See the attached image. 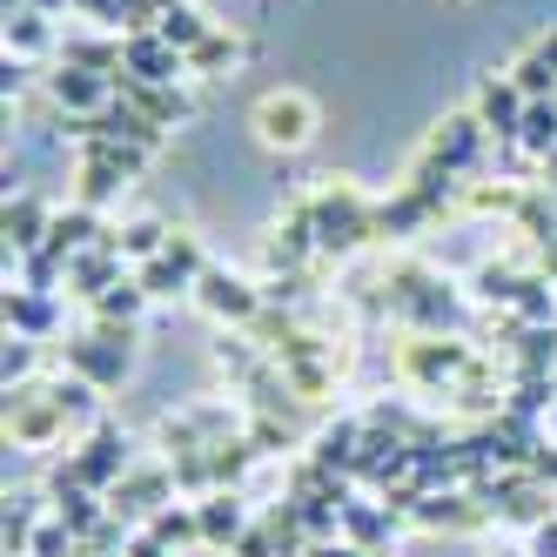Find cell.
<instances>
[{"instance_id":"6da1fadb","label":"cell","mask_w":557,"mask_h":557,"mask_svg":"<svg viewBox=\"0 0 557 557\" xmlns=\"http://www.w3.org/2000/svg\"><path fill=\"white\" fill-rule=\"evenodd\" d=\"M396 370H404V383L423 389V396H444L457 410L497 417V376L463 336H410L396 349Z\"/></svg>"},{"instance_id":"7a4b0ae2","label":"cell","mask_w":557,"mask_h":557,"mask_svg":"<svg viewBox=\"0 0 557 557\" xmlns=\"http://www.w3.org/2000/svg\"><path fill=\"white\" fill-rule=\"evenodd\" d=\"M383 309L404 315L417 336H450V330H463L457 289L436 269H423V262H389L383 269Z\"/></svg>"},{"instance_id":"3957f363","label":"cell","mask_w":557,"mask_h":557,"mask_svg":"<svg viewBox=\"0 0 557 557\" xmlns=\"http://www.w3.org/2000/svg\"><path fill=\"white\" fill-rule=\"evenodd\" d=\"M309 215H315V249L336 256V262L376 243V209H370V202H363V195H356L349 182L315 188V195H309Z\"/></svg>"},{"instance_id":"277c9868","label":"cell","mask_w":557,"mask_h":557,"mask_svg":"<svg viewBox=\"0 0 557 557\" xmlns=\"http://www.w3.org/2000/svg\"><path fill=\"white\" fill-rule=\"evenodd\" d=\"M67 376H88L95 389H114L135 363V323H95L88 336H67Z\"/></svg>"},{"instance_id":"5b68a950","label":"cell","mask_w":557,"mask_h":557,"mask_svg":"<svg viewBox=\"0 0 557 557\" xmlns=\"http://www.w3.org/2000/svg\"><path fill=\"white\" fill-rule=\"evenodd\" d=\"M269 356H275V370L296 383L302 404H315V396H330V389H336V343H323L309 323H289L283 336H275Z\"/></svg>"},{"instance_id":"8992f818","label":"cell","mask_w":557,"mask_h":557,"mask_svg":"<svg viewBox=\"0 0 557 557\" xmlns=\"http://www.w3.org/2000/svg\"><path fill=\"white\" fill-rule=\"evenodd\" d=\"M67 430L74 423L61 410L54 383H21V389H8V436H14L21 450H54Z\"/></svg>"},{"instance_id":"52a82bcc","label":"cell","mask_w":557,"mask_h":557,"mask_svg":"<svg viewBox=\"0 0 557 557\" xmlns=\"http://www.w3.org/2000/svg\"><path fill=\"white\" fill-rule=\"evenodd\" d=\"M67 470L82 476L88 491H101V497H108V491H114V484H122V476L135 470V444H128V430L101 417V423H95V430L82 436V450L67 457Z\"/></svg>"},{"instance_id":"ba28073f","label":"cell","mask_w":557,"mask_h":557,"mask_svg":"<svg viewBox=\"0 0 557 557\" xmlns=\"http://www.w3.org/2000/svg\"><path fill=\"white\" fill-rule=\"evenodd\" d=\"M202 269H209V256H202V243L195 235H169V249L154 256V262H141L135 275H141V289H148V302H169V296H195V283H202Z\"/></svg>"},{"instance_id":"9c48e42d","label":"cell","mask_w":557,"mask_h":557,"mask_svg":"<svg viewBox=\"0 0 557 557\" xmlns=\"http://www.w3.org/2000/svg\"><path fill=\"white\" fill-rule=\"evenodd\" d=\"M195 302H202L222 330H228V323H235V330H249L256 315L269 309V302H262V283H249V275H235V269H222V262L202 269V283H195Z\"/></svg>"},{"instance_id":"30bf717a","label":"cell","mask_w":557,"mask_h":557,"mask_svg":"<svg viewBox=\"0 0 557 557\" xmlns=\"http://www.w3.org/2000/svg\"><path fill=\"white\" fill-rule=\"evenodd\" d=\"M256 135H262V148H283V154L309 148V141H315V101L296 95V88L262 95V101H256Z\"/></svg>"},{"instance_id":"8fae6325","label":"cell","mask_w":557,"mask_h":557,"mask_svg":"<svg viewBox=\"0 0 557 557\" xmlns=\"http://www.w3.org/2000/svg\"><path fill=\"white\" fill-rule=\"evenodd\" d=\"M476 122L491 128L497 148H517V128H524V114H531V95L510 82V74H484V88H476Z\"/></svg>"},{"instance_id":"7c38bea8","label":"cell","mask_w":557,"mask_h":557,"mask_svg":"<svg viewBox=\"0 0 557 557\" xmlns=\"http://www.w3.org/2000/svg\"><path fill=\"white\" fill-rule=\"evenodd\" d=\"M309 256H323V249H315V215H309V195H302V202L275 222V235L262 243V262H269V275H302Z\"/></svg>"},{"instance_id":"4fadbf2b","label":"cell","mask_w":557,"mask_h":557,"mask_svg":"<svg viewBox=\"0 0 557 557\" xmlns=\"http://www.w3.org/2000/svg\"><path fill=\"white\" fill-rule=\"evenodd\" d=\"M169 504H175V476H169V463H135L122 484L108 491V510L122 517V524H128V517H154V510H169Z\"/></svg>"},{"instance_id":"5bb4252c","label":"cell","mask_w":557,"mask_h":557,"mask_svg":"<svg viewBox=\"0 0 557 557\" xmlns=\"http://www.w3.org/2000/svg\"><path fill=\"white\" fill-rule=\"evenodd\" d=\"M423 148H430L444 169L476 175V169H484V148H491V128L476 122V114H444V122H436V135H430Z\"/></svg>"},{"instance_id":"9a60e30c","label":"cell","mask_w":557,"mask_h":557,"mask_svg":"<svg viewBox=\"0 0 557 557\" xmlns=\"http://www.w3.org/2000/svg\"><path fill=\"white\" fill-rule=\"evenodd\" d=\"M195 524H202V550H235V537L256 524L249 491H209V497H195Z\"/></svg>"},{"instance_id":"2e32d148","label":"cell","mask_w":557,"mask_h":557,"mask_svg":"<svg viewBox=\"0 0 557 557\" xmlns=\"http://www.w3.org/2000/svg\"><path fill=\"white\" fill-rule=\"evenodd\" d=\"M48 101H54V114H101V108H114V74H95V67H54L48 74Z\"/></svg>"},{"instance_id":"e0dca14e","label":"cell","mask_w":557,"mask_h":557,"mask_svg":"<svg viewBox=\"0 0 557 557\" xmlns=\"http://www.w3.org/2000/svg\"><path fill=\"white\" fill-rule=\"evenodd\" d=\"M122 74L154 82V88H175L182 74H188V54H175L162 34H122Z\"/></svg>"},{"instance_id":"ac0fdd59","label":"cell","mask_w":557,"mask_h":557,"mask_svg":"<svg viewBox=\"0 0 557 557\" xmlns=\"http://www.w3.org/2000/svg\"><path fill=\"white\" fill-rule=\"evenodd\" d=\"M363 430H370V417H343V423H330V430H315V436H309V463H323V470H336V476H349V484H356Z\"/></svg>"},{"instance_id":"d6986e66","label":"cell","mask_w":557,"mask_h":557,"mask_svg":"<svg viewBox=\"0 0 557 557\" xmlns=\"http://www.w3.org/2000/svg\"><path fill=\"white\" fill-rule=\"evenodd\" d=\"M404 188L417 195V202H423L430 215H444L450 202H463V188H470V182H463L457 169H444V162H436V154L423 148V154H417V162H410V175H404Z\"/></svg>"},{"instance_id":"ffe728a7","label":"cell","mask_w":557,"mask_h":557,"mask_svg":"<svg viewBox=\"0 0 557 557\" xmlns=\"http://www.w3.org/2000/svg\"><path fill=\"white\" fill-rule=\"evenodd\" d=\"M114 283H122V249H114V235H101L95 249H82V256L67 262V289H74V296H88V302L108 296Z\"/></svg>"},{"instance_id":"44dd1931","label":"cell","mask_w":557,"mask_h":557,"mask_svg":"<svg viewBox=\"0 0 557 557\" xmlns=\"http://www.w3.org/2000/svg\"><path fill=\"white\" fill-rule=\"evenodd\" d=\"M48 235H54V215H48V202L41 195H14L8 188V249L14 256H34V249H48Z\"/></svg>"},{"instance_id":"7402d4cb","label":"cell","mask_w":557,"mask_h":557,"mask_svg":"<svg viewBox=\"0 0 557 557\" xmlns=\"http://www.w3.org/2000/svg\"><path fill=\"white\" fill-rule=\"evenodd\" d=\"M114 95H122L135 114H148L154 128H169V122H182V114H188V95H182V88H154V82H135V74H122V67H114Z\"/></svg>"},{"instance_id":"603a6c76","label":"cell","mask_w":557,"mask_h":557,"mask_svg":"<svg viewBox=\"0 0 557 557\" xmlns=\"http://www.w3.org/2000/svg\"><path fill=\"white\" fill-rule=\"evenodd\" d=\"M8 54L14 61H41V54H61V34H54V21L41 14V8H8Z\"/></svg>"},{"instance_id":"cb8c5ba5","label":"cell","mask_w":557,"mask_h":557,"mask_svg":"<svg viewBox=\"0 0 557 557\" xmlns=\"http://www.w3.org/2000/svg\"><path fill=\"white\" fill-rule=\"evenodd\" d=\"M343 537L363 544V550H389V537H396V510H389L383 497H376V504L349 497V504H343Z\"/></svg>"},{"instance_id":"d4e9b609","label":"cell","mask_w":557,"mask_h":557,"mask_svg":"<svg viewBox=\"0 0 557 557\" xmlns=\"http://www.w3.org/2000/svg\"><path fill=\"white\" fill-rule=\"evenodd\" d=\"M54 323H61V309H54V296L48 289H8V336H54Z\"/></svg>"},{"instance_id":"484cf974","label":"cell","mask_w":557,"mask_h":557,"mask_svg":"<svg viewBox=\"0 0 557 557\" xmlns=\"http://www.w3.org/2000/svg\"><path fill=\"white\" fill-rule=\"evenodd\" d=\"M108 235H114V249H122V262L141 269V262H154V256L169 249V235H175V228H169L162 215H135V222H122V228H108Z\"/></svg>"},{"instance_id":"4316f807","label":"cell","mask_w":557,"mask_h":557,"mask_svg":"<svg viewBox=\"0 0 557 557\" xmlns=\"http://www.w3.org/2000/svg\"><path fill=\"white\" fill-rule=\"evenodd\" d=\"M135 175H122L108 162L101 148H82V209H101V202H114V195H122Z\"/></svg>"},{"instance_id":"83f0119b","label":"cell","mask_w":557,"mask_h":557,"mask_svg":"<svg viewBox=\"0 0 557 557\" xmlns=\"http://www.w3.org/2000/svg\"><path fill=\"white\" fill-rule=\"evenodd\" d=\"M61 61L67 67H95V74H114L122 67V34H61Z\"/></svg>"},{"instance_id":"f1b7e54d","label":"cell","mask_w":557,"mask_h":557,"mask_svg":"<svg viewBox=\"0 0 557 557\" xmlns=\"http://www.w3.org/2000/svg\"><path fill=\"white\" fill-rule=\"evenodd\" d=\"M101 235H108V228H101V215H95V209H82V202H74L67 215H54V235H48V249H61V256L74 262V256H82V249H95Z\"/></svg>"},{"instance_id":"f546056e","label":"cell","mask_w":557,"mask_h":557,"mask_svg":"<svg viewBox=\"0 0 557 557\" xmlns=\"http://www.w3.org/2000/svg\"><path fill=\"white\" fill-rule=\"evenodd\" d=\"M423 222H436V215H430V209L417 202L410 188H396L389 202H376V235H389V243H410V235H417Z\"/></svg>"},{"instance_id":"4dcf8cb0","label":"cell","mask_w":557,"mask_h":557,"mask_svg":"<svg viewBox=\"0 0 557 557\" xmlns=\"http://www.w3.org/2000/svg\"><path fill=\"white\" fill-rule=\"evenodd\" d=\"M517 148H524V162H550L557 154V101H531V114H524V128H517Z\"/></svg>"},{"instance_id":"1f68e13d","label":"cell","mask_w":557,"mask_h":557,"mask_svg":"<svg viewBox=\"0 0 557 557\" xmlns=\"http://www.w3.org/2000/svg\"><path fill=\"white\" fill-rule=\"evenodd\" d=\"M215 363L228 370V383H235V389H243V383H249V376L269 363V349H262L256 336H243V330H235V336L222 330V336H215Z\"/></svg>"},{"instance_id":"d6a6232c","label":"cell","mask_w":557,"mask_h":557,"mask_svg":"<svg viewBox=\"0 0 557 557\" xmlns=\"http://www.w3.org/2000/svg\"><path fill=\"white\" fill-rule=\"evenodd\" d=\"M154 34H162L175 54H195V48H202L209 34H215V21H209L202 8H188V0H182V8H169V14H162V27H154Z\"/></svg>"},{"instance_id":"836d02e7","label":"cell","mask_w":557,"mask_h":557,"mask_svg":"<svg viewBox=\"0 0 557 557\" xmlns=\"http://www.w3.org/2000/svg\"><path fill=\"white\" fill-rule=\"evenodd\" d=\"M524 283H531V269H517V262H484L476 269V296H484L491 309H517Z\"/></svg>"},{"instance_id":"e575fe53","label":"cell","mask_w":557,"mask_h":557,"mask_svg":"<svg viewBox=\"0 0 557 557\" xmlns=\"http://www.w3.org/2000/svg\"><path fill=\"white\" fill-rule=\"evenodd\" d=\"M141 309H148L141 275H122L108 296H95V323H141Z\"/></svg>"},{"instance_id":"d590c367","label":"cell","mask_w":557,"mask_h":557,"mask_svg":"<svg viewBox=\"0 0 557 557\" xmlns=\"http://www.w3.org/2000/svg\"><path fill=\"white\" fill-rule=\"evenodd\" d=\"M148 531L162 537L169 550H188V544H202V524H195V504H169V510H154V517H148Z\"/></svg>"},{"instance_id":"8d00e7d4","label":"cell","mask_w":557,"mask_h":557,"mask_svg":"<svg viewBox=\"0 0 557 557\" xmlns=\"http://www.w3.org/2000/svg\"><path fill=\"white\" fill-rule=\"evenodd\" d=\"M243 54H249V48L235 41V34H222V27H215L209 41H202V48L188 54V74H222V67H235V61H243Z\"/></svg>"},{"instance_id":"74e56055","label":"cell","mask_w":557,"mask_h":557,"mask_svg":"<svg viewBox=\"0 0 557 557\" xmlns=\"http://www.w3.org/2000/svg\"><path fill=\"white\" fill-rule=\"evenodd\" d=\"M34 363H41V343H34V336H8V356H0V376H8V389L34 383Z\"/></svg>"},{"instance_id":"f35d334b","label":"cell","mask_w":557,"mask_h":557,"mask_svg":"<svg viewBox=\"0 0 557 557\" xmlns=\"http://www.w3.org/2000/svg\"><path fill=\"white\" fill-rule=\"evenodd\" d=\"M228 557H283V550H275V537H269V524H262V510H256V524L235 537V550H228Z\"/></svg>"},{"instance_id":"ab89813d","label":"cell","mask_w":557,"mask_h":557,"mask_svg":"<svg viewBox=\"0 0 557 557\" xmlns=\"http://www.w3.org/2000/svg\"><path fill=\"white\" fill-rule=\"evenodd\" d=\"M74 8H82L88 21H101V27L122 34V8H128V0H74Z\"/></svg>"},{"instance_id":"60d3db41","label":"cell","mask_w":557,"mask_h":557,"mask_svg":"<svg viewBox=\"0 0 557 557\" xmlns=\"http://www.w3.org/2000/svg\"><path fill=\"white\" fill-rule=\"evenodd\" d=\"M302 557H370L363 544H349V537H323V544H309Z\"/></svg>"},{"instance_id":"b9f144b4","label":"cell","mask_w":557,"mask_h":557,"mask_svg":"<svg viewBox=\"0 0 557 557\" xmlns=\"http://www.w3.org/2000/svg\"><path fill=\"white\" fill-rule=\"evenodd\" d=\"M122 557H175V550H169V544H162V537H154V531H135V537H128V550H122Z\"/></svg>"},{"instance_id":"7bdbcfd3","label":"cell","mask_w":557,"mask_h":557,"mask_svg":"<svg viewBox=\"0 0 557 557\" xmlns=\"http://www.w3.org/2000/svg\"><path fill=\"white\" fill-rule=\"evenodd\" d=\"M27 8H41V14H48V21H54V14H61V8H74V0H27Z\"/></svg>"},{"instance_id":"ee69618b","label":"cell","mask_w":557,"mask_h":557,"mask_svg":"<svg viewBox=\"0 0 557 557\" xmlns=\"http://www.w3.org/2000/svg\"><path fill=\"white\" fill-rule=\"evenodd\" d=\"M491 557H531V550H524V544H517V550H510V544H504V550H491Z\"/></svg>"},{"instance_id":"f6af8a7d","label":"cell","mask_w":557,"mask_h":557,"mask_svg":"<svg viewBox=\"0 0 557 557\" xmlns=\"http://www.w3.org/2000/svg\"><path fill=\"white\" fill-rule=\"evenodd\" d=\"M370 557H389V550H370Z\"/></svg>"},{"instance_id":"bcb514c9","label":"cell","mask_w":557,"mask_h":557,"mask_svg":"<svg viewBox=\"0 0 557 557\" xmlns=\"http://www.w3.org/2000/svg\"><path fill=\"white\" fill-rule=\"evenodd\" d=\"M8 8H14V0H8Z\"/></svg>"}]
</instances>
